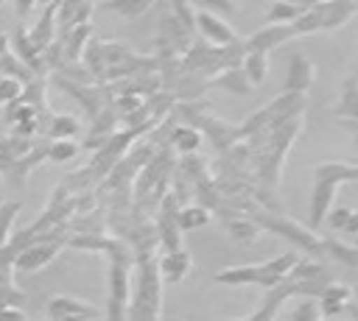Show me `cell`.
Here are the masks:
<instances>
[{
	"mask_svg": "<svg viewBox=\"0 0 358 321\" xmlns=\"http://www.w3.org/2000/svg\"><path fill=\"white\" fill-rule=\"evenodd\" d=\"M358 179V167L347 162H324L313 167V195H310V223L319 226L327 212L333 209V193L338 190L341 181Z\"/></svg>",
	"mask_w": 358,
	"mask_h": 321,
	"instance_id": "6da1fadb",
	"label": "cell"
},
{
	"mask_svg": "<svg viewBox=\"0 0 358 321\" xmlns=\"http://www.w3.org/2000/svg\"><path fill=\"white\" fill-rule=\"evenodd\" d=\"M131 321H159V274L148 254L140 257L137 268V293L129 310Z\"/></svg>",
	"mask_w": 358,
	"mask_h": 321,
	"instance_id": "7a4b0ae2",
	"label": "cell"
},
{
	"mask_svg": "<svg viewBox=\"0 0 358 321\" xmlns=\"http://www.w3.org/2000/svg\"><path fill=\"white\" fill-rule=\"evenodd\" d=\"M196 28L201 31V36L207 42H213L215 47H227V45H235L238 42V33L229 22H224L221 17L210 14V11H196Z\"/></svg>",
	"mask_w": 358,
	"mask_h": 321,
	"instance_id": "3957f363",
	"label": "cell"
},
{
	"mask_svg": "<svg viewBox=\"0 0 358 321\" xmlns=\"http://www.w3.org/2000/svg\"><path fill=\"white\" fill-rule=\"evenodd\" d=\"M291 36H294V28H291V25H277V22H271V25L255 31V33L243 42V50H246V53H249V50H255V53H268V50H274L277 45L288 42Z\"/></svg>",
	"mask_w": 358,
	"mask_h": 321,
	"instance_id": "277c9868",
	"label": "cell"
},
{
	"mask_svg": "<svg viewBox=\"0 0 358 321\" xmlns=\"http://www.w3.org/2000/svg\"><path fill=\"white\" fill-rule=\"evenodd\" d=\"M313 75H316V67L308 56L302 53H294L288 56V64H285V92H302L313 84Z\"/></svg>",
	"mask_w": 358,
	"mask_h": 321,
	"instance_id": "5b68a950",
	"label": "cell"
},
{
	"mask_svg": "<svg viewBox=\"0 0 358 321\" xmlns=\"http://www.w3.org/2000/svg\"><path fill=\"white\" fill-rule=\"evenodd\" d=\"M95 318V310L76 299H53L50 301V321H87Z\"/></svg>",
	"mask_w": 358,
	"mask_h": 321,
	"instance_id": "8992f818",
	"label": "cell"
},
{
	"mask_svg": "<svg viewBox=\"0 0 358 321\" xmlns=\"http://www.w3.org/2000/svg\"><path fill=\"white\" fill-rule=\"evenodd\" d=\"M322 11H324L322 31H333V28L344 25V22L358 11V3H355V0H324V3H322Z\"/></svg>",
	"mask_w": 358,
	"mask_h": 321,
	"instance_id": "52a82bcc",
	"label": "cell"
},
{
	"mask_svg": "<svg viewBox=\"0 0 358 321\" xmlns=\"http://www.w3.org/2000/svg\"><path fill=\"white\" fill-rule=\"evenodd\" d=\"M31 148H34V140H25V137H17V134L0 137V173H6V170H8L20 156H25Z\"/></svg>",
	"mask_w": 358,
	"mask_h": 321,
	"instance_id": "ba28073f",
	"label": "cell"
},
{
	"mask_svg": "<svg viewBox=\"0 0 358 321\" xmlns=\"http://www.w3.org/2000/svg\"><path fill=\"white\" fill-rule=\"evenodd\" d=\"M190 265H193L190 254L179 248V251H168V254L162 257L159 271H162V276H165L168 282H179V279H185V276L190 274Z\"/></svg>",
	"mask_w": 358,
	"mask_h": 321,
	"instance_id": "9c48e42d",
	"label": "cell"
},
{
	"mask_svg": "<svg viewBox=\"0 0 358 321\" xmlns=\"http://www.w3.org/2000/svg\"><path fill=\"white\" fill-rule=\"evenodd\" d=\"M347 301H350V288H344V285H327V288L319 293V310H322V315H327V318L338 315V313L347 307Z\"/></svg>",
	"mask_w": 358,
	"mask_h": 321,
	"instance_id": "30bf717a",
	"label": "cell"
},
{
	"mask_svg": "<svg viewBox=\"0 0 358 321\" xmlns=\"http://www.w3.org/2000/svg\"><path fill=\"white\" fill-rule=\"evenodd\" d=\"M336 114L344 120H355L358 123V75H350L341 87V100L336 106Z\"/></svg>",
	"mask_w": 358,
	"mask_h": 321,
	"instance_id": "8fae6325",
	"label": "cell"
},
{
	"mask_svg": "<svg viewBox=\"0 0 358 321\" xmlns=\"http://www.w3.org/2000/svg\"><path fill=\"white\" fill-rule=\"evenodd\" d=\"M241 70H243L246 81H252V87L263 84V78L268 75V53H255V50L243 53V59H241Z\"/></svg>",
	"mask_w": 358,
	"mask_h": 321,
	"instance_id": "7c38bea8",
	"label": "cell"
},
{
	"mask_svg": "<svg viewBox=\"0 0 358 321\" xmlns=\"http://www.w3.org/2000/svg\"><path fill=\"white\" fill-rule=\"evenodd\" d=\"M53 11H56V3L53 6H48V11L42 14V20H39V25L31 31V36H28V42L34 45V50L36 53H42L48 45H50V36H53Z\"/></svg>",
	"mask_w": 358,
	"mask_h": 321,
	"instance_id": "4fadbf2b",
	"label": "cell"
},
{
	"mask_svg": "<svg viewBox=\"0 0 358 321\" xmlns=\"http://www.w3.org/2000/svg\"><path fill=\"white\" fill-rule=\"evenodd\" d=\"M215 282L224 285H246V282H257V265H232L215 274Z\"/></svg>",
	"mask_w": 358,
	"mask_h": 321,
	"instance_id": "5bb4252c",
	"label": "cell"
},
{
	"mask_svg": "<svg viewBox=\"0 0 358 321\" xmlns=\"http://www.w3.org/2000/svg\"><path fill=\"white\" fill-rule=\"evenodd\" d=\"M213 84H218V87H224V89H229V92H238V95H246V92L252 89V84H246V75H243L241 67H227L224 73L215 75Z\"/></svg>",
	"mask_w": 358,
	"mask_h": 321,
	"instance_id": "9a60e30c",
	"label": "cell"
},
{
	"mask_svg": "<svg viewBox=\"0 0 358 321\" xmlns=\"http://www.w3.org/2000/svg\"><path fill=\"white\" fill-rule=\"evenodd\" d=\"M299 14H302V6H296L291 0H274L268 6V20L277 22V25H291Z\"/></svg>",
	"mask_w": 358,
	"mask_h": 321,
	"instance_id": "2e32d148",
	"label": "cell"
},
{
	"mask_svg": "<svg viewBox=\"0 0 358 321\" xmlns=\"http://www.w3.org/2000/svg\"><path fill=\"white\" fill-rule=\"evenodd\" d=\"M154 0H106L101 3L103 11H115L120 17H140L145 8H151Z\"/></svg>",
	"mask_w": 358,
	"mask_h": 321,
	"instance_id": "e0dca14e",
	"label": "cell"
},
{
	"mask_svg": "<svg viewBox=\"0 0 358 321\" xmlns=\"http://www.w3.org/2000/svg\"><path fill=\"white\" fill-rule=\"evenodd\" d=\"M48 131H50V137H56V140H70V137L78 131V120L70 117V114H56V117H50Z\"/></svg>",
	"mask_w": 358,
	"mask_h": 321,
	"instance_id": "ac0fdd59",
	"label": "cell"
},
{
	"mask_svg": "<svg viewBox=\"0 0 358 321\" xmlns=\"http://www.w3.org/2000/svg\"><path fill=\"white\" fill-rule=\"evenodd\" d=\"M176 223H179V229H196V226L210 223V212L204 207H187V209L176 212Z\"/></svg>",
	"mask_w": 358,
	"mask_h": 321,
	"instance_id": "d6986e66",
	"label": "cell"
},
{
	"mask_svg": "<svg viewBox=\"0 0 358 321\" xmlns=\"http://www.w3.org/2000/svg\"><path fill=\"white\" fill-rule=\"evenodd\" d=\"M173 145H176L182 154H190V151H196V148L201 145V134H199L193 126H182V128L173 131Z\"/></svg>",
	"mask_w": 358,
	"mask_h": 321,
	"instance_id": "ffe728a7",
	"label": "cell"
},
{
	"mask_svg": "<svg viewBox=\"0 0 358 321\" xmlns=\"http://www.w3.org/2000/svg\"><path fill=\"white\" fill-rule=\"evenodd\" d=\"M322 254H330V257H336L338 262H347V265H358V248H350L344 243L322 240Z\"/></svg>",
	"mask_w": 358,
	"mask_h": 321,
	"instance_id": "44dd1931",
	"label": "cell"
},
{
	"mask_svg": "<svg viewBox=\"0 0 358 321\" xmlns=\"http://www.w3.org/2000/svg\"><path fill=\"white\" fill-rule=\"evenodd\" d=\"M20 201H6V204H0V248L8 243V234H11V221L17 218V212H20Z\"/></svg>",
	"mask_w": 358,
	"mask_h": 321,
	"instance_id": "7402d4cb",
	"label": "cell"
},
{
	"mask_svg": "<svg viewBox=\"0 0 358 321\" xmlns=\"http://www.w3.org/2000/svg\"><path fill=\"white\" fill-rule=\"evenodd\" d=\"M78 154V145L73 140H56L48 145V159H56V162H64V159H73Z\"/></svg>",
	"mask_w": 358,
	"mask_h": 321,
	"instance_id": "603a6c76",
	"label": "cell"
},
{
	"mask_svg": "<svg viewBox=\"0 0 358 321\" xmlns=\"http://www.w3.org/2000/svg\"><path fill=\"white\" fill-rule=\"evenodd\" d=\"M227 232H229L235 240H255V234H257V223L243 221V218H238V221H227Z\"/></svg>",
	"mask_w": 358,
	"mask_h": 321,
	"instance_id": "cb8c5ba5",
	"label": "cell"
},
{
	"mask_svg": "<svg viewBox=\"0 0 358 321\" xmlns=\"http://www.w3.org/2000/svg\"><path fill=\"white\" fill-rule=\"evenodd\" d=\"M22 92H25V87H22V81H17V78H0V103H11V100H17V98H22Z\"/></svg>",
	"mask_w": 358,
	"mask_h": 321,
	"instance_id": "d4e9b609",
	"label": "cell"
},
{
	"mask_svg": "<svg viewBox=\"0 0 358 321\" xmlns=\"http://www.w3.org/2000/svg\"><path fill=\"white\" fill-rule=\"evenodd\" d=\"M185 3H193V6H201V11H218V14H232L235 11V3L232 0H185Z\"/></svg>",
	"mask_w": 358,
	"mask_h": 321,
	"instance_id": "484cf974",
	"label": "cell"
},
{
	"mask_svg": "<svg viewBox=\"0 0 358 321\" xmlns=\"http://www.w3.org/2000/svg\"><path fill=\"white\" fill-rule=\"evenodd\" d=\"M350 212H352V209H347V207H336V209H330V212H327V218H324V221H327L333 229H338V232H341V229H344V223H347V218H350Z\"/></svg>",
	"mask_w": 358,
	"mask_h": 321,
	"instance_id": "4316f807",
	"label": "cell"
},
{
	"mask_svg": "<svg viewBox=\"0 0 358 321\" xmlns=\"http://www.w3.org/2000/svg\"><path fill=\"white\" fill-rule=\"evenodd\" d=\"M316 318H319V307H316L313 301L299 304L296 313H294V321H316Z\"/></svg>",
	"mask_w": 358,
	"mask_h": 321,
	"instance_id": "83f0119b",
	"label": "cell"
},
{
	"mask_svg": "<svg viewBox=\"0 0 358 321\" xmlns=\"http://www.w3.org/2000/svg\"><path fill=\"white\" fill-rule=\"evenodd\" d=\"M341 232H347V234L358 232V212H350V218H347V223H344V229H341Z\"/></svg>",
	"mask_w": 358,
	"mask_h": 321,
	"instance_id": "f1b7e54d",
	"label": "cell"
},
{
	"mask_svg": "<svg viewBox=\"0 0 358 321\" xmlns=\"http://www.w3.org/2000/svg\"><path fill=\"white\" fill-rule=\"evenodd\" d=\"M344 310H347V313H350V315L358 321V301H347V307H344Z\"/></svg>",
	"mask_w": 358,
	"mask_h": 321,
	"instance_id": "f546056e",
	"label": "cell"
},
{
	"mask_svg": "<svg viewBox=\"0 0 358 321\" xmlns=\"http://www.w3.org/2000/svg\"><path fill=\"white\" fill-rule=\"evenodd\" d=\"M291 3L302 6V11H305V8H310V6H316V3H322V0H291Z\"/></svg>",
	"mask_w": 358,
	"mask_h": 321,
	"instance_id": "4dcf8cb0",
	"label": "cell"
},
{
	"mask_svg": "<svg viewBox=\"0 0 358 321\" xmlns=\"http://www.w3.org/2000/svg\"><path fill=\"white\" fill-rule=\"evenodd\" d=\"M355 148H358V131H355Z\"/></svg>",
	"mask_w": 358,
	"mask_h": 321,
	"instance_id": "1f68e13d",
	"label": "cell"
},
{
	"mask_svg": "<svg viewBox=\"0 0 358 321\" xmlns=\"http://www.w3.org/2000/svg\"><path fill=\"white\" fill-rule=\"evenodd\" d=\"M352 75H358V64H355V73H352Z\"/></svg>",
	"mask_w": 358,
	"mask_h": 321,
	"instance_id": "d6a6232c",
	"label": "cell"
},
{
	"mask_svg": "<svg viewBox=\"0 0 358 321\" xmlns=\"http://www.w3.org/2000/svg\"><path fill=\"white\" fill-rule=\"evenodd\" d=\"M355 299H358V288H355Z\"/></svg>",
	"mask_w": 358,
	"mask_h": 321,
	"instance_id": "836d02e7",
	"label": "cell"
}]
</instances>
